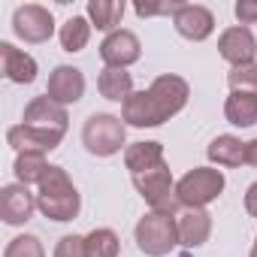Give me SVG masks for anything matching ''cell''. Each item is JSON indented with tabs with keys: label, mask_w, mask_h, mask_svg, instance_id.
Listing matches in <instances>:
<instances>
[{
	"label": "cell",
	"mask_w": 257,
	"mask_h": 257,
	"mask_svg": "<svg viewBox=\"0 0 257 257\" xmlns=\"http://www.w3.org/2000/svg\"><path fill=\"white\" fill-rule=\"evenodd\" d=\"M13 31L25 43H49L55 34V19L46 7L40 4H25L13 16Z\"/></svg>",
	"instance_id": "cell-8"
},
{
	"label": "cell",
	"mask_w": 257,
	"mask_h": 257,
	"mask_svg": "<svg viewBox=\"0 0 257 257\" xmlns=\"http://www.w3.org/2000/svg\"><path fill=\"white\" fill-rule=\"evenodd\" d=\"M37 209L49 218V221H73L82 209V197L73 185V179L67 176L64 167H49L43 182H40V194H37Z\"/></svg>",
	"instance_id": "cell-2"
},
{
	"label": "cell",
	"mask_w": 257,
	"mask_h": 257,
	"mask_svg": "<svg viewBox=\"0 0 257 257\" xmlns=\"http://www.w3.org/2000/svg\"><path fill=\"white\" fill-rule=\"evenodd\" d=\"M218 52L224 61H230L233 67H242V64H254V55H257V40L248 28L236 25V28H227L221 37H218Z\"/></svg>",
	"instance_id": "cell-13"
},
{
	"label": "cell",
	"mask_w": 257,
	"mask_h": 257,
	"mask_svg": "<svg viewBox=\"0 0 257 257\" xmlns=\"http://www.w3.org/2000/svg\"><path fill=\"white\" fill-rule=\"evenodd\" d=\"M143 55V46H140V37L134 31H112L106 34V40L100 43V58L106 67H121L127 70L131 64H137Z\"/></svg>",
	"instance_id": "cell-9"
},
{
	"label": "cell",
	"mask_w": 257,
	"mask_h": 257,
	"mask_svg": "<svg viewBox=\"0 0 257 257\" xmlns=\"http://www.w3.org/2000/svg\"><path fill=\"white\" fill-rule=\"evenodd\" d=\"M137 245L149 257H164L179 245V221L176 215L149 212L137 224Z\"/></svg>",
	"instance_id": "cell-5"
},
{
	"label": "cell",
	"mask_w": 257,
	"mask_h": 257,
	"mask_svg": "<svg viewBox=\"0 0 257 257\" xmlns=\"http://www.w3.org/2000/svg\"><path fill=\"white\" fill-rule=\"evenodd\" d=\"M4 257H46V251H43V242H40L37 236L25 233V236H16V239L7 245Z\"/></svg>",
	"instance_id": "cell-25"
},
{
	"label": "cell",
	"mask_w": 257,
	"mask_h": 257,
	"mask_svg": "<svg viewBox=\"0 0 257 257\" xmlns=\"http://www.w3.org/2000/svg\"><path fill=\"white\" fill-rule=\"evenodd\" d=\"M124 19V4L118 0H91L88 4V22L97 28V31H118Z\"/></svg>",
	"instance_id": "cell-21"
},
{
	"label": "cell",
	"mask_w": 257,
	"mask_h": 257,
	"mask_svg": "<svg viewBox=\"0 0 257 257\" xmlns=\"http://www.w3.org/2000/svg\"><path fill=\"white\" fill-rule=\"evenodd\" d=\"M82 143L94 158H112L127 143V124L118 115L94 112L82 127Z\"/></svg>",
	"instance_id": "cell-3"
},
{
	"label": "cell",
	"mask_w": 257,
	"mask_h": 257,
	"mask_svg": "<svg viewBox=\"0 0 257 257\" xmlns=\"http://www.w3.org/2000/svg\"><path fill=\"white\" fill-rule=\"evenodd\" d=\"M179 245L185 248H200L203 242H209L212 233V215L206 209H188L179 218Z\"/></svg>",
	"instance_id": "cell-15"
},
{
	"label": "cell",
	"mask_w": 257,
	"mask_h": 257,
	"mask_svg": "<svg viewBox=\"0 0 257 257\" xmlns=\"http://www.w3.org/2000/svg\"><path fill=\"white\" fill-rule=\"evenodd\" d=\"M55 257H88V245H85V236H61L58 245H55Z\"/></svg>",
	"instance_id": "cell-27"
},
{
	"label": "cell",
	"mask_w": 257,
	"mask_h": 257,
	"mask_svg": "<svg viewBox=\"0 0 257 257\" xmlns=\"http://www.w3.org/2000/svg\"><path fill=\"white\" fill-rule=\"evenodd\" d=\"M233 13L242 25H257V0H239L233 7Z\"/></svg>",
	"instance_id": "cell-29"
},
{
	"label": "cell",
	"mask_w": 257,
	"mask_h": 257,
	"mask_svg": "<svg viewBox=\"0 0 257 257\" xmlns=\"http://www.w3.org/2000/svg\"><path fill=\"white\" fill-rule=\"evenodd\" d=\"M188 82L182 76H158L146 91H134L121 106V121L131 127H161L188 103Z\"/></svg>",
	"instance_id": "cell-1"
},
{
	"label": "cell",
	"mask_w": 257,
	"mask_h": 257,
	"mask_svg": "<svg viewBox=\"0 0 257 257\" xmlns=\"http://www.w3.org/2000/svg\"><path fill=\"white\" fill-rule=\"evenodd\" d=\"M85 245H88V257H118V233L109 230V227H97L85 236Z\"/></svg>",
	"instance_id": "cell-24"
},
{
	"label": "cell",
	"mask_w": 257,
	"mask_h": 257,
	"mask_svg": "<svg viewBox=\"0 0 257 257\" xmlns=\"http://www.w3.org/2000/svg\"><path fill=\"white\" fill-rule=\"evenodd\" d=\"M7 143L22 155V152H55L61 143L58 140H52V137H46V134H40V131H34V127H28V124H16V127H10L7 131Z\"/></svg>",
	"instance_id": "cell-17"
},
{
	"label": "cell",
	"mask_w": 257,
	"mask_h": 257,
	"mask_svg": "<svg viewBox=\"0 0 257 257\" xmlns=\"http://www.w3.org/2000/svg\"><path fill=\"white\" fill-rule=\"evenodd\" d=\"M97 91L106 100H115V103L124 106V100L134 94V76L121 67H103L100 76H97Z\"/></svg>",
	"instance_id": "cell-16"
},
{
	"label": "cell",
	"mask_w": 257,
	"mask_h": 257,
	"mask_svg": "<svg viewBox=\"0 0 257 257\" xmlns=\"http://www.w3.org/2000/svg\"><path fill=\"white\" fill-rule=\"evenodd\" d=\"M248 257H257V239H254V245H251V254Z\"/></svg>",
	"instance_id": "cell-32"
},
{
	"label": "cell",
	"mask_w": 257,
	"mask_h": 257,
	"mask_svg": "<svg viewBox=\"0 0 257 257\" xmlns=\"http://www.w3.org/2000/svg\"><path fill=\"white\" fill-rule=\"evenodd\" d=\"M49 167L52 164H46V155L43 152H22L16 158V179L22 185H40Z\"/></svg>",
	"instance_id": "cell-23"
},
{
	"label": "cell",
	"mask_w": 257,
	"mask_h": 257,
	"mask_svg": "<svg viewBox=\"0 0 257 257\" xmlns=\"http://www.w3.org/2000/svg\"><path fill=\"white\" fill-rule=\"evenodd\" d=\"M245 146H248V143H242L239 137L224 134V137H215V140L209 143L206 155H209V161L218 164V167H242V164H245Z\"/></svg>",
	"instance_id": "cell-19"
},
{
	"label": "cell",
	"mask_w": 257,
	"mask_h": 257,
	"mask_svg": "<svg viewBox=\"0 0 257 257\" xmlns=\"http://www.w3.org/2000/svg\"><path fill=\"white\" fill-rule=\"evenodd\" d=\"M182 4H137L134 13L140 19H152V16H176Z\"/></svg>",
	"instance_id": "cell-28"
},
{
	"label": "cell",
	"mask_w": 257,
	"mask_h": 257,
	"mask_svg": "<svg viewBox=\"0 0 257 257\" xmlns=\"http://www.w3.org/2000/svg\"><path fill=\"white\" fill-rule=\"evenodd\" d=\"M34 209H37V197L28 191V185L16 182L0 191V218H4V224L22 227L34 218Z\"/></svg>",
	"instance_id": "cell-10"
},
{
	"label": "cell",
	"mask_w": 257,
	"mask_h": 257,
	"mask_svg": "<svg viewBox=\"0 0 257 257\" xmlns=\"http://www.w3.org/2000/svg\"><path fill=\"white\" fill-rule=\"evenodd\" d=\"M124 164L131 170V176L146 173V170L164 164V146L161 143H134L124 149Z\"/></svg>",
	"instance_id": "cell-20"
},
{
	"label": "cell",
	"mask_w": 257,
	"mask_h": 257,
	"mask_svg": "<svg viewBox=\"0 0 257 257\" xmlns=\"http://www.w3.org/2000/svg\"><path fill=\"white\" fill-rule=\"evenodd\" d=\"M134 188L143 194V200L152 206V212H164V215H176L179 212V197H176V185H173V173L164 164L146 170V173H137L134 176Z\"/></svg>",
	"instance_id": "cell-6"
},
{
	"label": "cell",
	"mask_w": 257,
	"mask_h": 257,
	"mask_svg": "<svg viewBox=\"0 0 257 257\" xmlns=\"http://www.w3.org/2000/svg\"><path fill=\"white\" fill-rule=\"evenodd\" d=\"M224 115L236 127L257 124V94L254 91H230V97L224 103Z\"/></svg>",
	"instance_id": "cell-18"
},
{
	"label": "cell",
	"mask_w": 257,
	"mask_h": 257,
	"mask_svg": "<svg viewBox=\"0 0 257 257\" xmlns=\"http://www.w3.org/2000/svg\"><path fill=\"white\" fill-rule=\"evenodd\" d=\"M91 22L88 19H82V16H73V19H67L64 25H61V49L64 52H70V55H76V52H82L85 46H88V40H91Z\"/></svg>",
	"instance_id": "cell-22"
},
{
	"label": "cell",
	"mask_w": 257,
	"mask_h": 257,
	"mask_svg": "<svg viewBox=\"0 0 257 257\" xmlns=\"http://www.w3.org/2000/svg\"><path fill=\"white\" fill-rule=\"evenodd\" d=\"M0 61H4V76L16 85H31L37 79V61L13 43H0Z\"/></svg>",
	"instance_id": "cell-14"
},
{
	"label": "cell",
	"mask_w": 257,
	"mask_h": 257,
	"mask_svg": "<svg viewBox=\"0 0 257 257\" xmlns=\"http://www.w3.org/2000/svg\"><path fill=\"white\" fill-rule=\"evenodd\" d=\"M227 82L233 91H254L257 94V61L254 64H242V67H233L227 73Z\"/></svg>",
	"instance_id": "cell-26"
},
{
	"label": "cell",
	"mask_w": 257,
	"mask_h": 257,
	"mask_svg": "<svg viewBox=\"0 0 257 257\" xmlns=\"http://www.w3.org/2000/svg\"><path fill=\"white\" fill-rule=\"evenodd\" d=\"M173 25H176V31H179L185 40L203 43V40H209L212 31H215V16H212V10H206V7H200V4H182L179 13L173 16Z\"/></svg>",
	"instance_id": "cell-11"
},
{
	"label": "cell",
	"mask_w": 257,
	"mask_h": 257,
	"mask_svg": "<svg viewBox=\"0 0 257 257\" xmlns=\"http://www.w3.org/2000/svg\"><path fill=\"white\" fill-rule=\"evenodd\" d=\"M245 164L257 167V140H251V143L245 146Z\"/></svg>",
	"instance_id": "cell-31"
},
{
	"label": "cell",
	"mask_w": 257,
	"mask_h": 257,
	"mask_svg": "<svg viewBox=\"0 0 257 257\" xmlns=\"http://www.w3.org/2000/svg\"><path fill=\"white\" fill-rule=\"evenodd\" d=\"M22 124H28V127H34V131H40V134H46V137H52V140H64V134H67V124H70V115H67V106H61V103H55L52 97H34L28 106H25V121Z\"/></svg>",
	"instance_id": "cell-7"
},
{
	"label": "cell",
	"mask_w": 257,
	"mask_h": 257,
	"mask_svg": "<svg viewBox=\"0 0 257 257\" xmlns=\"http://www.w3.org/2000/svg\"><path fill=\"white\" fill-rule=\"evenodd\" d=\"M227 179L221 170L215 167H194L191 173H185L176 182V197L185 209H206L212 200L221 197Z\"/></svg>",
	"instance_id": "cell-4"
},
{
	"label": "cell",
	"mask_w": 257,
	"mask_h": 257,
	"mask_svg": "<svg viewBox=\"0 0 257 257\" xmlns=\"http://www.w3.org/2000/svg\"><path fill=\"white\" fill-rule=\"evenodd\" d=\"M85 94V76L82 70L70 67V64H61L49 73V85H46V97H52L55 103L61 106H70V103H79Z\"/></svg>",
	"instance_id": "cell-12"
},
{
	"label": "cell",
	"mask_w": 257,
	"mask_h": 257,
	"mask_svg": "<svg viewBox=\"0 0 257 257\" xmlns=\"http://www.w3.org/2000/svg\"><path fill=\"white\" fill-rule=\"evenodd\" d=\"M245 212L251 218H257V182L248 185V191H245Z\"/></svg>",
	"instance_id": "cell-30"
}]
</instances>
